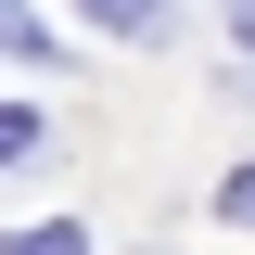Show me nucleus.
Returning a JSON list of instances; mask_svg holds the SVG:
<instances>
[{"instance_id":"obj_1","label":"nucleus","mask_w":255,"mask_h":255,"mask_svg":"<svg viewBox=\"0 0 255 255\" xmlns=\"http://www.w3.org/2000/svg\"><path fill=\"white\" fill-rule=\"evenodd\" d=\"M51 51V26H26V0H0V64H38Z\"/></svg>"},{"instance_id":"obj_2","label":"nucleus","mask_w":255,"mask_h":255,"mask_svg":"<svg viewBox=\"0 0 255 255\" xmlns=\"http://www.w3.org/2000/svg\"><path fill=\"white\" fill-rule=\"evenodd\" d=\"M0 255H90V230H64V217H51V230H13Z\"/></svg>"},{"instance_id":"obj_3","label":"nucleus","mask_w":255,"mask_h":255,"mask_svg":"<svg viewBox=\"0 0 255 255\" xmlns=\"http://www.w3.org/2000/svg\"><path fill=\"white\" fill-rule=\"evenodd\" d=\"M90 13H102V26H128V38H153V26H166V0H90Z\"/></svg>"},{"instance_id":"obj_4","label":"nucleus","mask_w":255,"mask_h":255,"mask_svg":"<svg viewBox=\"0 0 255 255\" xmlns=\"http://www.w3.org/2000/svg\"><path fill=\"white\" fill-rule=\"evenodd\" d=\"M38 153V115H26V102H0V166H26Z\"/></svg>"},{"instance_id":"obj_5","label":"nucleus","mask_w":255,"mask_h":255,"mask_svg":"<svg viewBox=\"0 0 255 255\" xmlns=\"http://www.w3.org/2000/svg\"><path fill=\"white\" fill-rule=\"evenodd\" d=\"M217 217H230V230H255V166H230V179H217Z\"/></svg>"},{"instance_id":"obj_6","label":"nucleus","mask_w":255,"mask_h":255,"mask_svg":"<svg viewBox=\"0 0 255 255\" xmlns=\"http://www.w3.org/2000/svg\"><path fill=\"white\" fill-rule=\"evenodd\" d=\"M230 26H243V51H255V0H230Z\"/></svg>"}]
</instances>
